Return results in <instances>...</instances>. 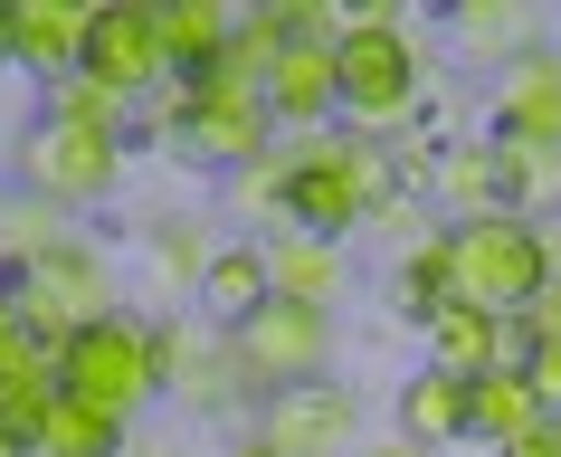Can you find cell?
<instances>
[{
	"mask_svg": "<svg viewBox=\"0 0 561 457\" xmlns=\"http://www.w3.org/2000/svg\"><path fill=\"white\" fill-rule=\"evenodd\" d=\"M333 87H343L353 134H381V124H400L419 95H428V58H419V38L390 20V0H353V10H343Z\"/></svg>",
	"mask_w": 561,
	"mask_h": 457,
	"instance_id": "6da1fadb",
	"label": "cell"
},
{
	"mask_svg": "<svg viewBox=\"0 0 561 457\" xmlns=\"http://www.w3.org/2000/svg\"><path fill=\"white\" fill-rule=\"evenodd\" d=\"M447 276H457V305L524 315V305L552 286V239H542V219H524V210L447 219Z\"/></svg>",
	"mask_w": 561,
	"mask_h": 457,
	"instance_id": "7a4b0ae2",
	"label": "cell"
},
{
	"mask_svg": "<svg viewBox=\"0 0 561 457\" xmlns=\"http://www.w3.org/2000/svg\"><path fill=\"white\" fill-rule=\"evenodd\" d=\"M58 391L95 400L105 420L134 429V410H144L162 381H152V334L134 324V315H105V324H77V334L58 343Z\"/></svg>",
	"mask_w": 561,
	"mask_h": 457,
	"instance_id": "3957f363",
	"label": "cell"
},
{
	"mask_svg": "<svg viewBox=\"0 0 561 457\" xmlns=\"http://www.w3.org/2000/svg\"><path fill=\"white\" fill-rule=\"evenodd\" d=\"M229 353H238V381H248V391H296V381H324V363H333V315H324V305L266 296L257 315L229 334Z\"/></svg>",
	"mask_w": 561,
	"mask_h": 457,
	"instance_id": "277c9868",
	"label": "cell"
},
{
	"mask_svg": "<svg viewBox=\"0 0 561 457\" xmlns=\"http://www.w3.org/2000/svg\"><path fill=\"white\" fill-rule=\"evenodd\" d=\"M115 172H124V134H95V124L38 115L30 144H20V182H30V201H48V210H87V201H105Z\"/></svg>",
	"mask_w": 561,
	"mask_h": 457,
	"instance_id": "5b68a950",
	"label": "cell"
},
{
	"mask_svg": "<svg viewBox=\"0 0 561 457\" xmlns=\"http://www.w3.org/2000/svg\"><path fill=\"white\" fill-rule=\"evenodd\" d=\"M20 296L38 305V324L48 334H77V324H105L115 315V267H105V248H87V239H67V248H48V258H30V267H0Z\"/></svg>",
	"mask_w": 561,
	"mask_h": 457,
	"instance_id": "8992f818",
	"label": "cell"
},
{
	"mask_svg": "<svg viewBox=\"0 0 561 457\" xmlns=\"http://www.w3.org/2000/svg\"><path fill=\"white\" fill-rule=\"evenodd\" d=\"M87 77H105L115 95H134L144 105L172 67H162V48H152V0H95V20H87Z\"/></svg>",
	"mask_w": 561,
	"mask_h": 457,
	"instance_id": "52a82bcc",
	"label": "cell"
},
{
	"mask_svg": "<svg viewBox=\"0 0 561 457\" xmlns=\"http://www.w3.org/2000/svg\"><path fill=\"white\" fill-rule=\"evenodd\" d=\"M257 438H276L286 457H353V438H362V410H353V391L296 381V391H266V410H257Z\"/></svg>",
	"mask_w": 561,
	"mask_h": 457,
	"instance_id": "ba28073f",
	"label": "cell"
},
{
	"mask_svg": "<svg viewBox=\"0 0 561 457\" xmlns=\"http://www.w3.org/2000/svg\"><path fill=\"white\" fill-rule=\"evenodd\" d=\"M152 381H162V391H181L191 410H229V400L248 391L219 324H162V334H152Z\"/></svg>",
	"mask_w": 561,
	"mask_h": 457,
	"instance_id": "9c48e42d",
	"label": "cell"
},
{
	"mask_svg": "<svg viewBox=\"0 0 561 457\" xmlns=\"http://www.w3.org/2000/svg\"><path fill=\"white\" fill-rule=\"evenodd\" d=\"M181 152L191 162H219V172H257L276 152V115L257 95H201V115L181 124Z\"/></svg>",
	"mask_w": 561,
	"mask_h": 457,
	"instance_id": "30bf717a",
	"label": "cell"
},
{
	"mask_svg": "<svg viewBox=\"0 0 561 457\" xmlns=\"http://www.w3.org/2000/svg\"><path fill=\"white\" fill-rule=\"evenodd\" d=\"M495 134L561 152V48H533L495 77Z\"/></svg>",
	"mask_w": 561,
	"mask_h": 457,
	"instance_id": "8fae6325",
	"label": "cell"
},
{
	"mask_svg": "<svg viewBox=\"0 0 561 457\" xmlns=\"http://www.w3.org/2000/svg\"><path fill=\"white\" fill-rule=\"evenodd\" d=\"M87 20H95V0H10V58L58 87L87 58Z\"/></svg>",
	"mask_w": 561,
	"mask_h": 457,
	"instance_id": "7c38bea8",
	"label": "cell"
},
{
	"mask_svg": "<svg viewBox=\"0 0 561 457\" xmlns=\"http://www.w3.org/2000/svg\"><path fill=\"white\" fill-rule=\"evenodd\" d=\"M428 363L457 372V381H476L495 363H524V324L485 315V305H447V315H428Z\"/></svg>",
	"mask_w": 561,
	"mask_h": 457,
	"instance_id": "4fadbf2b",
	"label": "cell"
},
{
	"mask_svg": "<svg viewBox=\"0 0 561 457\" xmlns=\"http://www.w3.org/2000/svg\"><path fill=\"white\" fill-rule=\"evenodd\" d=\"M400 438L410 448H447V438H476V381L457 372H410V391H400Z\"/></svg>",
	"mask_w": 561,
	"mask_h": 457,
	"instance_id": "5bb4252c",
	"label": "cell"
},
{
	"mask_svg": "<svg viewBox=\"0 0 561 457\" xmlns=\"http://www.w3.org/2000/svg\"><path fill=\"white\" fill-rule=\"evenodd\" d=\"M266 296H276V276H266V248H257V239H229L219 258H209V276H201V324L238 334V324H248Z\"/></svg>",
	"mask_w": 561,
	"mask_h": 457,
	"instance_id": "9a60e30c",
	"label": "cell"
},
{
	"mask_svg": "<svg viewBox=\"0 0 561 457\" xmlns=\"http://www.w3.org/2000/svg\"><path fill=\"white\" fill-rule=\"evenodd\" d=\"M229 20L238 10H219V0H152V48H162L172 77H201L229 48Z\"/></svg>",
	"mask_w": 561,
	"mask_h": 457,
	"instance_id": "2e32d148",
	"label": "cell"
},
{
	"mask_svg": "<svg viewBox=\"0 0 561 457\" xmlns=\"http://www.w3.org/2000/svg\"><path fill=\"white\" fill-rule=\"evenodd\" d=\"M286 219H296L305 239H343V229H362V219H371V201H362L353 182H343V172H333V162H305L296 172V191H286Z\"/></svg>",
	"mask_w": 561,
	"mask_h": 457,
	"instance_id": "e0dca14e",
	"label": "cell"
},
{
	"mask_svg": "<svg viewBox=\"0 0 561 457\" xmlns=\"http://www.w3.org/2000/svg\"><path fill=\"white\" fill-rule=\"evenodd\" d=\"M0 381H58V334L10 276H0Z\"/></svg>",
	"mask_w": 561,
	"mask_h": 457,
	"instance_id": "ac0fdd59",
	"label": "cell"
},
{
	"mask_svg": "<svg viewBox=\"0 0 561 457\" xmlns=\"http://www.w3.org/2000/svg\"><path fill=\"white\" fill-rule=\"evenodd\" d=\"M266 276H276V296L286 305H324L333 315V286H343V248H324V239H266Z\"/></svg>",
	"mask_w": 561,
	"mask_h": 457,
	"instance_id": "d6986e66",
	"label": "cell"
},
{
	"mask_svg": "<svg viewBox=\"0 0 561 457\" xmlns=\"http://www.w3.org/2000/svg\"><path fill=\"white\" fill-rule=\"evenodd\" d=\"M457 48L514 67V58L542 48V30H533V10H514V0H457Z\"/></svg>",
	"mask_w": 561,
	"mask_h": 457,
	"instance_id": "ffe728a7",
	"label": "cell"
},
{
	"mask_svg": "<svg viewBox=\"0 0 561 457\" xmlns=\"http://www.w3.org/2000/svg\"><path fill=\"white\" fill-rule=\"evenodd\" d=\"M533 420H542V400H533L524 363H495V372H476V438H485V448L524 438Z\"/></svg>",
	"mask_w": 561,
	"mask_h": 457,
	"instance_id": "44dd1931",
	"label": "cell"
},
{
	"mask_svg": "<svg viewBox=\"0 0 561 457\" xmlns=\"http://www.w3.org/2000/svg\"><path fill=\"white\" fill-rule=\"evenodd\" d=\"M438 191H447V210H457V219H485V210H504L495 144H447V152H438Z\"/></svg>",
	"mask_w": 561,
	"mask_h": 457,
	"instance_id": "7402d4cb",
	"label": "cell"
},
{
	"mask_svg": "<svg viewBox=\"0 0 561 457\" xmlns=\"http://www.w3.org/2000/svg\"><path fill=\"white\" fill-rule=\"evenodd\" d=\"M38 457H124V420H105L95 400L58 391V410H48V438H38Z\"/></svg>",
	"mask_w": 561,
	"mask_h": 457,
	"instance_id": "603a6c76",
	"label": "cell"
},
{
	"mask_svg": "<svg viewBox=\"0 0 561 457\" xmlns=\"http://www.w3.org/2000/svg\"><path fill=\"white\" fill-rule=\"evenodd\" d=\"M495 144V172H504V210H542V201H561V152L542 144H514V134H485Z\"/></svg>",
	"mask_w": 561,
	"mask_h": 457,
	"instance_id": "cb8c5ba5",
	"label": "cell"
},
{
	"mask_svg": "<svg viewBox=\"0 0 561 457\" xmlns=\"http://www.w3.org/2000/svg\"><path fill=\"white\" fill-rule=\"evenodd\" d=\"M390 296H400V315H410V324H428V315H447V305H457V276H447V229H438V239H419L410 258H400Z\"/></svg>",
	"mask_w": 561,
	"mask_h": 457,
	"instance_id": "d4e9b609",
	"label": "cell"
},
{
	"mask_svg": "<svg viewBox=\"0 0 561 457\" xmlns=\"http://www.w3.org/2000/svg\"><path fill=\"white\" fill-rule=\"evenodd\" d=\"M48 115L58 124H95V134H124V144H134V95H115L105 77H87V67L48 87Z\"/></svg>",
	"mask_w": 561,
	"mask_h": 457,
	"instance_id": "484cf974",
	"label": "cell"
},
{
	"mask_svg": "<svg viewBox=\"0 0 561 457\" xmlns=\"http://www.w3.org/2000/svg\"><path fill=\"white\" fill-rule=\"evenodd\" d=\"M324 162L362 191V201H371V210H390V191H400V162L381 152V134H324Z\"/></svg>",
	"mask_w": 561,
	"mask_h": 457,
	"instance_id": "4316f807",
	"label": "cell"
},
{
	"mask_svg": "<svg viewBox=\"0 0 561 457\" xmlns=\"http://www.w3.org/2000/svg\"><path fill=\"white\" fill-rule=\"evenodd\" d=\"M48 410H58V381H0V438H10L20 457H38Z\"/></svg>",
	"mask_w": 561,
	"mask_h": 457,
	"instance_id": "83f0119b",
	"label": "cell"
},
{
	"mask_svg": "<svg viewBox=\"0 0 561 457\" xmlns=\"http://www.w3.org/2000/svg\"><path fill=\"white\" fill-rule=\"evenodd\" d=\"M152 258H162V276H172V286H191V296H201V276H209V258H219V248H209L201 219H162V229H152Z\"/></svg>",
	"mask_w": 561,
	"mask_h": 457,
	"instance_id": "f1b7e54d",
	"label": "cell"
},
{
	"mask_svg": "<svg viewBox=\"0 0 561 457\" xmlns=\"http://www.w3.org/2000/svg\"><path fill=\"white\" fill-rule=\"evenodd\" d=\"M524 381H533V400L561 420V343H524Z\"/></svg>",
	"mask_w": 561,
	"mask_h": 457,
	"instance_id": "f546056e",
	"label": "cell"
},
{
	"mask_svg": "<svg viewBox=\"0 0 561 457\" xmlns=\"http://www.w3.org/2000/svg\"><path fill=\"white\" fill-rule=\"evenodd\" d=\"M514 324H524V343H561V267H552V286H542Z\"/></svg>",
	"mask_w": 561,
	"mask_h": 457,
	"instance_id": "4dcf8cb0",
	"label": "cell"
},
{
	"mask_svg": "<svg viewBox=\"0 0 561 457\" xmlns=\"http://www.w3.org/2000/svg\"><path fill=\"white\" fill-rule=\"evenodd\" d=\"M504 457H561V420L542 410V420H533L524 438H504Z\"/></svg>",
	"mask_w": 561,
	"mask_h": 457,
	"instance_id": "1f68e13d",
	"label": "cell"
},
{
	"mask_svg": "<svg viewBox=\"0 0 561 457\" xmlns=\"http://www.w3.org/2000/svg\"><path fill=\"white\" fill-rule=\"evenodd\" d=\"M229 457H286V448H276V438H257V429H248V438H229Z\"/></svg>",
	"mask_w": 561,
	"mask_h": 457,
	"instance_id": "d6a6232c",
	"label": "cell"
},
{
	"mask_svg": "<svg viewBox=\"0 0 561 457\" xmlns=\"http://www.w3.org/2000/svg\"><path fill=\"white\" fill-rule=\"evenodd\" d=\"M353 457H428V448H410V438H381V448H353Z\"/></svg>",
	"mask_w": 561,
	"mask_h": 457,
	"instance_id": "836d02e7",
	"label": "cell"
},
{
	"mask_svg": "<svg viewBox=\"0 0 561 457\" xmlns=\"http://www.w3.org/2000/svg\"><path fill=\"white\" fill-rule=\"evenodd\" d=\"M0 58H10V0H0Z\"/></svg>",
	"mask_w": 561,
	"mask_h": 457,
	"instance_id": "e575fe53",
	"label": "cell"
},
{
	"mask_svg": "<svg viewBox=\"0 0 561 457\" xmlns=\"http://www.w3.org/2000/svg\"><path fill=\"white\" fill-rule=\"evenodd\" d=\"M0 457H20V448H10V438H0Z\"/></svg>",
	"mask_w": 561,
	"mask_h": 457,
	"instance_id": "d590c367",
	"label": "cell"
},
{
	"mask_svg": "<svg viewBox=\"0 0 561 457\" xmlns=\"http://www.w3.org/2000/svg\"><path fill=\"white\" fill-rule=\"evenodd\" d=\"M0 210H10V201H0Z\"/></svg>",
	"mask_w": 561,
	"mask_h": 457,
	"instance_id": "8d00e7d4",
	"label": "cell"
}]
</instances>
